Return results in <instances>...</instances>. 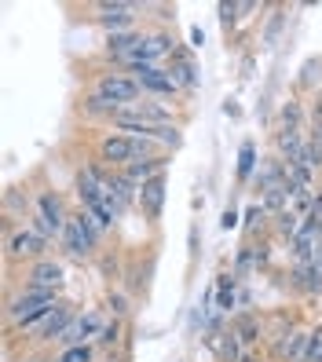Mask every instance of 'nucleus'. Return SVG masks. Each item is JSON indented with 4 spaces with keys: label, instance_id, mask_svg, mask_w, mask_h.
Returning a JSON list of instances; mask_svg holds the SVG:
<instances>
[{
    "label": "nucleus",
    "instance_id": "f257e3e1",
    "mask_svg": "<svg viewBox=\"0 0 322 362\" xmlns=\"http://www.w3.org/2000/svg\"><path fill=\"white\" fill-rule=\"evenodd\" d=\"M103 161L110 165H136V161H150L158 158V143L154 139H143V136H106L99 146Z\"/></svg>",
    "mask_w": 322,
    "mask_h": 362
},
{
    "label": "nucleus",
    "instance_id": "f03ea898",
    "mask_svg": "<svg viewBox=\"0 0 322 362\" xmlns=\"http://www.w3.org/2000/svg\"><path fill=\"white\" fill-rule=\"evenodd\" d=\"M99 223H96V216L92 212H81V216H74L70 223H67V230H62V245H67L74 257H84L96 242H99Z\"/></svg>",
    "mask_w": 322,
    "mask_h": 362
},
{
    "label": "nucleus",
    "instance_id": "7ed1b4c3",
    "mask_svg": "<svg viewBox=\"0 0 322 362\" xmlns=\"http://www.w3.org/2000/svg\"><path fill=\"white\" fill-rule=\"evenodd\" d=\"M139 92H143L139 81L121 77V74H106V77H99V84H96V95L106 99L110 106H128V103H136Z\"/></svg>",
    "mask_w": 322,
    "mask_h": 362
},
{
    "label": "nucleus",
    "instance_id": "20e7f679",
    "mask_svg": "<svg viewBox=\"0 0 322 362\" xmlns=\"http://www.w3.org/2000/svg\"><path fill=\"white\" fill-rule=\"evenodd\" d=\"M55 308V293H48V289H30V293H23L18 300L11 304V322H18V326H26V322H33V318H40L45 311H52Z\"/></svg>",
    "mask_w": 322,
    "mask_h": 362
},
{
    "label": "nucleus",
    "instance_id": "39448f33",
    "mask_svg": "<svg viewBox=\"0 0 322 362\" xmlns=\"http://www.w3.org/2000/svg\"><path fill=\"white\" fill-rule=\"evenodd\" d=\"M67 322H70V311L55 304L52 311H45L40 318H33V322H26L23 329H26V333H33V337H62Z\"/></svg>",
    "mask_w": 322,
    "mask_h": 362
},
{
    "label": "nucleus",
    "instance_id": "423d86ee",
    "mask_svg": "<svg viewBox=\"0 0 322 362\" xmlns=\"http://www.w3.org/2000/svg\"><path fill=\"white\" fill-rule=\"evenodd\" d=\"M136 81H139V88H146V92H158V95H173L180 84L173 81V74H165L161 66H143V70H136Z\"/></svg>",
    "mask_w": 322,
    "mask_h": 362
},
{
    "label": "nucleus",
    "instance_id": "0eeeda50",
    "mask_svg": "<svg viewBox=\"0 0 322 362\" xmlns=\"http://www.w3.org/2000/svg\"><path fill=\"white\" fill-rule=\"evenodd\" d=\"M45 238H40L37 230H18V234H11V242H8V252L15 260H23V257H37V252H45Z\"/></svg>",
    "mask_w": 322,
    "mask_h": 362
},
{
    "label": "nucleus",
    "instance_id": "6e6552de",
    "mask_svg": "<svg viewBox=\"0 0 322 362\" xmlns=\"http://www.w3.org/2000/svg\"><path fill=\"white\" fill-rule=\"evenodd\" d=\"M59 286H62V267H59V264L45 260V264H37V267L30 271V289H48V293H55Z\"/></svg>",
    "mask_w": 322,
    "mask_h": 362
},
{
    "label": "nucleus",
    "instance_id": "1a4fd4ad",
    "mask_svg": "<svg viewBox=\"0 0 322 362\" xmlns=\"http://www.w3.org/2000/svg\"><path fill=\"white\" fill-rule=\"evenodd\" d=\"M161 202H165V176H154L150 183L139 187V205L146 216H158L161 212Z\"/></svg>",
    "mask_w": 322,
    "mask_h": 362
},
{
    "label": "nucleus",
    "instance_id": "9d476101",
    "mask_svg": "<svg viewBox=\"0 0 322 362\" xmlns=\"http://www.w3.org/2000/svg\"><path fill=\"white\" fill-rule=\"evenodd\" d=\"M37 209H40V216H45V220L59 230V238H62V230H67V223H70L67 216H62V202L52 194V190H45V194L37 198Z\"/></svg>",
    "mask_w": 322,
    "mask_h": 362
},
{
    "label": "nucleus",
    "instance_id": "9b49d317",
    "mask_svg": "<svg viewBox=\"0 0 322 362\" xmlns=\"http://www.w3.org/2000/svg\"><path fill=\"white\" fill-rule=\"evenodd\" d=\"M308 340H311V333H289L282 344H278V355H286L289 362H304L308 358Z\"/></svg>",
    "mask_w": 322,
    "mask_h": 362
},
{
    "label": "nucleus",
    "instance_id": "f8f14e48",
    "mask_svg": "<svg viewBox=\"0 0 322 362\" xmlns=\"http://www.w3.org/2000/svg\"><path fill=\"white\" fill-rule=\"evenodd\" d=\"M103 26H132V4H99Z\"/></svg>",
    "mask_w": 322,
    "mask_h": 362
},
{
    "label": "nucleus",
    "instance_id": "ddd939ff",
    "mask_svg": "<svg viewBox=\"0 0 322 362\" xmlns=\"http://www.w3.org/2000/svg\"><path fill=\"white\" fill-rule=\"evenodd\" d=\"M125 176L128 180H132V183H150V180H154V176H161V161L158 158H150V161H136V165H128L125 168Z\"/></svg>",
    "mask_w": 322,
    "mask_h": 362
},
{
    "label": "nucleus",
    "instance_id": "4468645a",
    "mask_svg": "<svg viewBox=\"0 0 322 362\" xmlns=\"http://www.w3.org/2000/svg\"><path fill=\"white\" fill-rule=\"evenodd\" d=\"M293 279H297V286H300V289H308V293H322V271H318L315 264H297Z\"/></svg>",
    "mask_w": 322,
    "mask_h": 362
},
{
    "label": "nucleus",
    "instance_id": "2eb2a0df",
    "mask_svg": "<svg viewBox=\"0 0 322 362\" xmlns=\"http://www.w3.org/2000/svg\"><path fill=\"white\" fill-rule=\"evenodd\" d=\"M217 348H220V355L227 362H242V340H238V333H234V329L231 333H220V344Z\"/></svg>",
    "mask_w": 322,
    "mask_h": 362
},
{
    "label": "nucleus",
    "instance_id": "dca6fc26",
    "mask_svg": "<svg viewBox=\"0 0 322 362\" xmlns=\"http://www.w3.org/2000/svg\"><path fill=\"white\" fill-rule=\"evenodd\" d=\"M278 151H282L289 161H297L300 154H304V143H300V132H286V129H282V136H278Z\"/></svg>",
    "mask_w": 322,
    "mask_h": 362
},
{
    "label": "nucleus",
    "instance_id": "f3484780",
    "mask_svg": "<svg viewBox=\"0 0 322 362\" xmlns=\"http://www.w3.org/2000/svg\"><path fill=\"white\" fill-rule=\"evenodd\" d=\"M77 322H81V337H84V340H92V337H103V329H106V322H103V315H99V311H88V315H81Z\"/></svg>",
    "mask_w": 322,
    "mask_h": 362
},
{
    "label": "nucleus",
    "instance_id": "a211bd4d",
    "mask_svg": "<svg viewBox=\"0 0 322 362\" xmlns=\"http://www.w3.org/2000/svg\"><path fill=\"white\" fill-rule=\"evenodd\" d=\"M217 293H220V304H217V311H231L234 308V274H224L220 279V286H217Z\"/></svg>",
    "mask_w": 322,
    "mask_h": 362
},
{
    "label": "nucleus",
    "instance_id": "6ab92c4d",
    "mask_svg": "<svg viewBox=\"0 0 322 362\" xmlns=\"http://www.w3.org/2000/svg\"><path fill=\"white\" fill-rule=\"evenodd\" d=\"M234 333H238L242 344H253V340H260V326H256V318H249V315H242V318H238Z\"/></svg>",
    "mask_w": 322,
    "mask_h": 362
},
{
    "label": "nucleus",
    "instance_id": "aec40b11",
    "mask_svg": "<svg viewBox=\"0 0 322 362\" xmlns=\"http://www.w3.org/2000/svg\"><path fill=\"white\" fill-rule=\"evenodd\" d=\"M173 81H176V84H183V88H195V84H198L195 66H190L187 59H180V62H176V74H173Z\"/></svg>",
    "mask_w": 322,
    "mask_h": 362
},
{
    "label": "nucleus",
    "instance_id": "412c9836",
    "mask_svg": "<svg viewBox=\"0 0 322 362\" xmlns=\"http://www.w3.org/2000/svg\"><path fill=\"white\" fill-rule=\"evenodd\" d=\"M150 139H154V143H165V146H180V129H176V124H158Z\"/></svg>",
    "mask_w": 322,
    "mask_h": 362
},
{
    "label": "nucleus",
    "instance_id": "4be33fe9",
    "mask_svg": "<svg viewBox=\"0 0 322 362\" xmlns=\"http://www.w3.org/2000/svg\"><path fill=\"white\" fill-rule=\"evenodd\" d=\"M59 362H92V348H88V344H81V348H67Z\"/></svg>",
    "mask_w": 322,
    "mask_h": 362
},
{
    "label": "nucleus",
    "instance_id": "5701e85b",
    "mask_svg": "<svg viewBox=\"0 0 322 362\" xmlns=\"http://www.w3.org/2000/svg\"><path fill=\"white\" fill-rule=\"evenodd\" d=\"M253 165H256V151L246 143V146H242V161H238V176H242V180L253 176Z\"/></svg>",
    "mask_w": 322,
    "mask_h": 362
},
{
    "label": "nucleus",
    "instance_id": "b1692460",
    "mask_svg": "<svg viewBox=\"0 0 322 362\" xmlns=\"http://www.w3.org/2000/svg\"><path fill=\"white\" fill-rule=\"evenodd\" d=\"M304 362H322V329L311 333V340H308V358H304Z\"/></svg>",
    "mask_w": 322,
    "mask_h": 362
},
{
    "label": "nucleus",
    "instance_id": "393cba45",
    "mask_svg": "<svg viewBox=\"0 0 322 362\" xmlns=\"http://www.w3.org/2000/svg\"><path fill=\"white\" fill-rule=\"evenodd\" d=\"M33 230H37V234H40V238H45V242H48V238H55V234H59V230H55V227H52V223H48L45 216H40V212L33 216Z\"/></svg>",
    "mask_w": 322,
    "mask_h": 362
},
{
    "label": "nucleus",
    "instance_id": "a878e982",
    "mask_svg": "<svg viewBox=\"0 0 322 362\" xmlns=\"http://www.w3.org/2000/svg\"><path fill=\"white\" fill-rule=\"evenodd\" d=\"M88 110H92V114H117V106H110V103H106V99L92 95V99H88Z\"/></svg>",
    "mask_w": 322,
    "mask_h": 362
},
{
    "label": "nucleus",
    "instance_id": "bb28decb",
    "mask_svg": "<svg viewBox=\"0 0 322 362\" xmlns=\"http://www.w3.org/2000/svg\"><path fill=\"white\" fill-rule=\"evenodd\" d=\"M315 70L322 74V62H318V59H308V62H304V74H300V81L311 84V81H315Z\"/></svg>",
    "mask_w": 322,
    "mask_h": 362
},
{
    "label": "nucleus",
    "instance_id": "cd10ccee",
    "mask_svg": "<svg viewBox=\"0 0 322 362\" xmlns=\"http://www.w3.org/2000/svg\"><path fill=\"white\" fill-rule=\"evenodd\" d=\"M220 18H224V26H231L234 18H238V4H227V0H224V4H220Z\"/></svg>",
    "mask_w": 322,
    "mask_h": 362
},
{
    "label": "nucleus",
    "instance_id": "c85d7f7f",
    "mask_svg": "<svg viewBox=\"0 0 322 362\" xmlns=\"http://www.w3.org/2000/svg\"><path fill=\"white\" fill-rule=\"evenodd\" d=\"M117 333H121V329H117V322H114V326H106V329H103V337H99V344H103V348H110L114 340H117Z\"/></svg>",
    "mask_w": 322,
    "mask_h": 362
},
{
    "label": "nucleus",
    "instance_id": "c756f323",
    "mask_svg": "<svg viewBox=\"0 0 322 362\" xmlns=\"http://www.w3.org/2000/svg\"><path fill=\"white\" fill-rule=\"evenodd\" d=\"M278 26H282V15H275V18H271V30H268V48L275 45V37H278Z\"/></svg>",
    "mask_w": 322,
    "mask_h": 362
},
{
    "label": "nucleus",
    "instance_id": "7c9ffc66",
    "mask_svg": "<svg viewBox=\"0 0 322 362\" xmlns=\"http://www.w3.org/2000/svg\"><path fill=\"white\" fill-rule=\"evenodd\" d=\"M253 260H256L253 252H249V249H242V252H238V274H242V271H246V267H249Z\"/></svg>",
    "mask_w": 322,
    "mask_h": 362
},
{
    "label": "nucleus",
    "instance_id": "2f4dec72",
    "mask_svg": "<svg viewBox=\"0 0 322 362\" xmlns=\"http://www.w3.org/2000/svg\"><path fill=\"white\" fill-rule=\"evenodd\" d=\"M110 308H114V315H125V296L121 293H110Z\"/></svg>",
    "mask_w": 322,
    "mask_h": 362
},
{
    "label": "nucleus",
    "instance_id": "473e14b6",
    "mask_svg": "<svg viewBox=\"0 0 322 362\" xmlns=\"http://www.w3.org/2000/svg\"><path fill=\"white\" fill-rule=\"evenodd\" d=\"M190 45H195V48H202V45H205V33H202L198 26H190Z\"/></svg>",
    "mask_w": 322,
    "mask_h": 362
},
{
    "label": "nucleus",
    "instance_id": "72a5a7b5",
    "mask_svg": "<svg viewBox=\"0 0 322 362\" xmlns=\"http://www.w3.org/2000/svg\"><path fill=\"white\" fill-rule=\"evenodd\" d=\"M234 223H238V216H234V212H231V209H227V212H224V230H231V227H234Z\"/></svg>",
    "mask_w": 322,
    "mask_h": 362
},
{
    "label": "nucleus",
    "instance_id": "f704fd0d",
    "mask_svg": "<svg viewBox=\"0 0 322 362\" xmlns=\"http://www.w3.org/2000/svg\"><path fill=\"white\" fill-rule=\"evenodd\" d=\"M311 264H315V267L322 271V242H318V249H315V260H311Z\"/></svg>",
    "mask_w": 322,
    "mask_h": 362
},
{
    "label": "nucleus",
    "instance_id": "c9c22d12",
    "mask_svg": "<svg viewBox=\"0 0 322 362\" xmlns=\"http://www.w3.org/2000/svg\"><path fill=\"white\" fill-rule=\"evenodd\" d=\"M242 362H253V358H242Z\"/></svg>",
    "mask_w": 322,
    "mask_h": 362
}]
</instances>
